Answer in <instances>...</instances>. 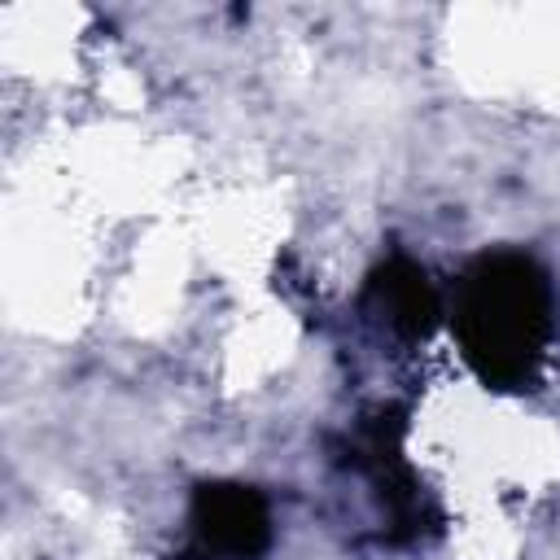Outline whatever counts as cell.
I'll list each match as a JSON object with an SVG mask.
<instances>
[{
  "instance_id": "obj_1",
  "label": "cell",
  "mask_w": 560,
  "mask_h": 560,
  "mask_svg": "<svg viewBox=\"0 0 560 560\" xmlns=\"http://www.w3.org/2000/svg\"><path fill=\"white\" fill-rule=\"evenodd\" d=\"M556 332V293L547 271L516 249L481 254L455 293V337L468 368L490 389L534 385Z\"/></svg>"
},
{
  "instance_id": "obj_2",
  "label": "cell",
  "mask_w": 560,
  "mask_h": 560,
  "mask_svg": "<svg viewBox=\"0 0 560 560\" xmlns=\"http://www.w3.org/2000/svg\"><path fill=\"white\" fill-rule=\"evenodd\" d=\"M192 538L206 556L219 560H258L271 547V512L254 486L206 481L192 490L188 508Z\"/></svg>"
},
{
  "instance_id": "obj_3",
  "label": "cell",
  "mask_w": 560,
  "mask_h": 560,
  "mask_svg": "<svg viewBox=\"0 0 560 560\" xmlns=\"http://www.w3.org/2000/svg\"><path fill=\"white\" fill-rule=\"evenodd\" d=\"M368 311L398 337H424L438 324L442 302L424 267H416L411 258H389L368 280Z\"/></svg>"
}]
</instances>
